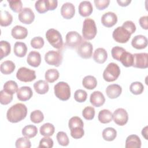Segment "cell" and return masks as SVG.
Listing matches in <instances>:
<instances>
[{"mask_svg": "<svg viewBox=\"0 0 148 148\" xmlns=\"http://www.w3.org/2000/svg\"><path fill=\"white\" fill-rule=\"evenodd\" d=\"M27 114L26 106L21 103L12 105L7 111L6 117L9 121L16 123L25 118Z\"/></svg>", "mask_w": 148, "mask_h": 148, "instance_id": "obj_1", "label": "cell"}, {"mask_svg": "<svg viewBox=\"0 0 148 148\" xmlns=\"http://www.w3.org/2000/svg\"><path fill=\"white\" fill-rule=\"evenodd\" d=\"M97 29L94 20L87 18H86L83 24L82 34L85 39L91 40L96 36Z\"/></svg>", "mask_w": 148, "mask_h": 148, "instance_id": "obj_2", "label": "cell"}, {"mask_svg": "<svg viewBox=\"0 0 148 148\" xmlns=\"http://www.w3.org/2000/svg\"><path fill=\"white\" fill-rule=\"evenodd\" d=\"M46 38L49 43L54 47L57 49H61L63 46V40L60 32L54 29H49L46 32Z\"/></svg>", "mask_w": 148, "mask_h": 148, "instance_id": "obj_3", "label": "cell"}, {"mask_svg": "<svg viewBox=\"0 0 148 148\" xmlns=\"http://www.w3.org/2000/svg\"><path fill=\"white\" fill-rule=\"evenodd\" d=\"M56 97L61 101H66L71 97V88L69 84L64 82L57 83L54 87Z\"/></svg>", "mask_w": 148, "mask_h": 148, "instance_id": "obj_4", "label": "cell"}, {"mask_svg": "<svg viewBox=\"0 0 148 148\" xmlns=\"http://www.w3.org/2000/svg\"><path fill=\"white\" fill-rule=\"evenodd\" d=\"M120 74V69L117 64L109 63L103 72V78L108 82L115 81Z\"/></svg>", "mask_w": 148, "mask_h": 148, "instance_id": "obj_5", "label": "cell"}, {"mask_svg": "<svg viewBox=\"0 0 148 148\" xmlns=\"http://www.w3.org/2000/svg\"><path fill=\"white\" fill-rule=\"evenodd\" d=\"M45 60L49 65L58 67L62 63V56L59 51L50 50L45 54Z\"/></svg>", "mask_w": 148, "mask_h": 148, "instance_id": "obj_6", "label": "cell"}, {"mask_svg": "<svg viewBox=\"0 0 148 148\" xmlns=\"http://www.w3.org/2000/svg\"><path fill=\"white\" fill-rule=\"evenodd\" d=\"M17 78L23 82H30L36 79L35 71L26 67L20 68L16 73Z\"/></svg>", "mask_w": 148, "mask_h": 148, "instance_id": "obj_7", "label": "cell"}, {"mask_svg": "<svg viewBox=\"0 0 148 148\" xmlns=\"http://www.w3.org/2000/svg\"><path fill=\"white\" fill-rule=\"evenodd\" d=\"M65 40L66 46L71 49H75L82 42V37L76 31H70L66 35Z\"/></svg>", "mask_w": 148, "mask_h": 148, "instance_id": "obj_8", "label": "cell"}, {"mask_svg": "<svg viewBox=\"0 0 148 148\" xmlns=\"http://www.w3.org/2000/svg\"><path fill=\"white\" fill-rule=\"evenodd\" d=\"M76 49L77 54L82 58L88 59L91 57L93 47L90 42L83 41L77 46Z\"/></svg>", "mask_w": 148, "mask_h": 148, "instance_id": "obj_9", "label": "cell"}, {"mask_svg": "<svg viewBox=\"0 0 148 148\" xmlns=\"http://www.w3.org/2000/svg\"><path fill=\"white\" fill-rule=\"evenodd\" d=\"M131 34L122 26L118 27L114 29L112 34V36L114 40L116 42L121 43L127 42L131 37Z\"/></svg>", "mask_w": 148, "mask_h": 148, "instance_id": "obj_10", "label": "cell"}, {"mask_svg": "<svg viewBox=\"0 0 148 148\" xmlns=\"http://www.w3.org/2000/svg\"><path fill=\"white\" fill-rule=\"evenodd\" d=\"M148 54L147 53H135L133 54L132 66L140 69H145L148 66Z\"/></svg>", "mask_w": 148, "mask_h": 148, "instance_id": "obj_11", "label": "cell"}, {"mask_svg": "<svg viewBox=\"0 0 148 148\" xmlns=\"http://www.w3.org/2000/svg\"><path fill=\"white\" fill-rule=\"evenodd\" d=\"M112 118L116 124L123 126L128 120V113L123 108H118L113 112Z\"/></svg>", "mask_w": 148, "mask_h": 148, "instance_id": "obj_12", "label": "cell"}, {"mask_svg": "<svg viewBox=\"0 0 148 148\" xmlns=\"http://www.w3.org/2000/svg\"><path fill=\"white\" fill-rule=\"evenodd\" d=\"M18 20L25 24H31L35 19V14L29 8H24L18 15Z\"/></svg>", "mask_w": 148, "mask_h": 148, "instance_id": "obj_13", "label": "cell"}, {"mask_svg": "<svg viewBox=\"0 0 148 148\" xmlns=\"http://www.w3.org/2000/svg\"><path fill=\"white\" fill-rule=\"evenodd\" d=\"M117 21V15L112 12H108L104 13L101 17V23L106 27H112L114 25Z\"/></svg>", "mask_w": 148, "mask_h": 148, "instance_id": "obj_14", "label": "cell"}, {"mask_svg": "<svg viewBox=\"0 0 148 148\" xmlns=\"http://www.w3.org/2000/svg\"><path fill=\"white\" fill-rule=\"evenodd\" d=\"M75 13V8L74 5L71 2L64 3L61 8V14L65 19L72 18Z\"/></svg>", "mask_w": 148, "mask_h": 148, "instance_id": "obj_15", "label": "cell"}, {"mask_svg": "<svg viewBox=\"0 0 148 148\" xmlns=\"http://www.w3.org/2000/svg\"><path fill=\"white\" fill-rule=\"evenodd\" d=\"M90 101L94 106L100 107L104 104L105 98L101 91H95L90 95Z\"/></svg>", "mask_w": 148, "mask_h": 148, "instance_id": "obj_16", "label": "cell"}, {"mask_svg": "<svg viewBox=\"0 0 148 148\" xmlns=\"http://www.w3.org/2000/svg\"><path fill=\"white\" fill-rule=\"evenodd\" d=\"M33 95V92L29 86H23L20 87L17 91V98L21 101L29 100Z\"/></svg>", "mask_w": 148, "mask_h": 148, "instance_id": "obj_17", "label": "cell"}, {"mask_svg": "<svg viewBox=\"0 0 148 148\" xmlns=\"http://www.w3.org/2000/svg\"><path fill=\"white\" fill-rule=\"evenodd\" d=\"M131 45L136 49H143L147 46V39L142 35L135 36L131 41Z\"/></svg>", "mask_w": 148, "mask_h": 148, "instance_id": "obj_18", "label": "cell"}, {"mask_svg": "<svg viewBox=\"0 0 148 148\" xmlns=\"http://www.w3.org/2000/svg\"><path fill=\"white\" fill-rule=\"evenodd\" d=\"M79 13L83 17H87L91 15L93 10V7L91 3L88 1H82L78 8Z\"/></svg>", "mask_w": 148, "mask_h": 148, "instance_id": "obj_19", "label": "cell"}, {"mask_svg": "<svg viewBox=\"0 0 148 148\" xmlns=\"http://www.w3.org/2000/svg\"><path fill=\"white\" fill-rule=\"evenodd\" d=\"M122 92L121 87L117 84L109 85L106 88V94L107 96L111 99H114L119 97Z\"/></svg>", "mask_w": 148, "mask_h": 148, "instance_id": "obj_20", "label": "cell"}, {"mask_svg": "<svg viewBox=\"0 0 148 148\" xmlns=\"http://www.w3.org/2000/svg\"><path fill=\"white\" fill-rule=\"evenodd\" d=\"M11 34L16 39H23L27 36L28 30L24 27L17 25L12 29Z\"/></svg>", "mask_w": 148, "mask_h": 148, "instance_id": "obj_21", "label": "cell"}, {"mask_svg": "<svg viewBox=\"0 0 148 148\" xmlns=\"http://www.w3.org/2000/svg\"><path fill=\"white\" fill-rule=\"evenodd\" d=\"M27 62L28 64L31 66H39L41 62L40 54L36 51H31L27 56Z\"/></svg>", "mask_w": 148, "mask_h": 148, "instance_id": "obj_22", "label": "cell"}, {"mask_svg": "<svg viewBox=\"0 0 148 148\" xmlns=\"http://www.w3.org/2000/svg\"><path fill=\"white\" fill-rule=\"evenodd\" d=\"M108 58V53L103 48L99 47L95 49L93 54L94 60L98 64L104 63Z\"/></svg>", "mask_w": 148, "mask_h": 148, "instance_id": "obj_23", "label": "cell"}, {"mask_svg": "<svg viewBox=\"0 0 148 148\" xmlns=\"http://www.w3.org/2000/svg\"><path fill=\"white\" fill-rule=\"evenodd\" d=\"M141 140L136 135H129L125 140L126 148H140Z\"/></svg>", "mask_w": 148, "mask_h": 148, "instance_id": "obj_24", "label": "cell"}, {"mask_svg": "<svg viewBox=\"0 0 148 148\" xmlns=\"http://www.w3.org/2000/svg\"><path fill=\"white\" fill-rule=\"evenodd\" d=\"M13 51L17 57H23L25 56L27 51V45L24 42H16L14 45Z\"/></svg>", "mask_w": 148, "mask_h": 148, "instance_id": "obj_25", "label": "cell"}, {"mask_svg": "<svg viewBox=\"0 0 148 148\" xmlns=\"http://www.w3.org/2000/svg\"><path fill=\"white\" fill-rule=\"evenodd\" d=\"M34 88L38 94H45L48 92L49 86L46 81L40 80L34 84Z\"/></svg>", "mask_w": 148, "mask_h": 148, "instance_id": "obj_26", "label": "cell"}, {"mask_svg": "<svg viewBox=\"0 0 148 148\" xmlns=\"http://www.w3.org/2000/svg\"><path fill=\"white\" fill-rule=\"evenodd\" d=\"M13 21L12 14L6 10H1L0 12V25L2 27H7L11 24Z\"/></svg>", "mask_w": 148, "mask_h": 148, "instance_id": "obj_27", "label": "cell"}, {"mask_svg": "<svg viewBox=\"0 0 148 148\" xmlns=\"http://www.w3.org/2000/svg\"><path fill=\"white\" fill-rule=\"evenodd\" d=\"M16 65L12 61L7 60L3 61L0 66V71L2 73L5 75H9L12 73L15 69Z\"/></svg>", "mask_w": 148, "mask_h": 148, "instance_id": "obj_28", "label": "cell"}, {"mask_svg": "<svg viewBox=\"0 0 148 148\" xmlns=\"http://www.w3.org/2000/svg\"><path fill=\"white\" fill-rule=\"evenodd\" d=\"M82 84L84 88L88 90H92L96 87L97 80L94 76L88 75L83 79Z\"/></svg>", "mask_w": 148, "mask_h": 148, "instance_id": "obj_29", "label": "cell"}, {"mask_svg": "<svg viewBox=\"0 0 148 148\" xmlns=\"http://www.w3.org/2000/svg\"><path fill=\"white\" fill-rule=\"evenodd\" d=\"M113 114L108 109L101 110L98 113V120L103 124L110 123L112 120Z\"/></svg>", "mask_w": 148, "mask_h": 148, "instance_id": "obj_30", "label": "cell"}, {"mask_svg": "<svg viewBox=\"0 0 148 148\" xmlns=\"http://www.w3.org/2000/svg\"><path fill=\"white\" fill-rule=\"evenodd\" d=\"M39 131L42 135L44 136H50L53 135L55 131V128L52 124L47 123L43 124L40 127Z\"/></svg>", "mask_w": 148, "mask_h": 148, "instance_id": "obj_31", "label": "cell"}, {"mask_svg": "<svg viewBox=\"0 0 148 148\" xmlns=\"http://www.w3.org/2000/svg\"><path fill=\"white\" fill-rule=\"evenodd\" d=\"M37 134L38 129L34 125H27L25 126L22 130L23 135L28 138H34L36 135Z\"/></svg>", "mask_w": 148, "mask_h": 148, "instance_id": "obj_32", "label": "cell"}, {"mask_svg": "<svg viewBox=\"0 0 148 148\" xmlns=\"http://www.w3.org/2000/svg\"><path fill=\"white\" fill-rule=\"evenodd\" d=\"M117 136L116 130L112 127H107L102 131V137L106 141L113 140Z\"/></svg>", "mask_w": 148, "mask_h": 148, "instance_id": "obj_33", "label": "cell"}, {"mask_svg": "<svg viewBox=\"0 0 148 148\" xmlns=\"http://www.w3.org/2000/svg\"><path fill=\"white\" fill-rule=\"evenodd\" d=\"M3 90L7 93L13 95L17 91L18 85L16 82L13 80H9L4 84Z\"/></svg>", "mask_w": 148, "mask_h": 148, "instance_id": "obj_34", "label": "cell"}, {"mask_svg": "<svg viewBox=\"0 0 148 148\" xmlns=\"http://www.w3.org/2000/svg\"><path fill=\"white\" fill-rule=\"evenodd\" d=\"M59 72L56 69H49L45 72V79L49 83H53L59 77Z\"/></svg>", "mask_w": 148, "mask_h": 148, "instance_id": "obj_35", "label": "cell"}, {"mask_svg": "<svg viewBox=\"0 0 148 148\" xmlns=\"http://www.w3.org/2000/svg\"><path fill=\"white\" fill-rule=\"evenodd\" d=\"M120 61L125 67L132 66L133 64V54L125 51L121 56Z\"/></svg>", "mask_w": 148, "mask_h": 148, "instance_id": "obj_36", "label": "cell"}, {"mask_svg": "<svg viewBox=\"0 0 148 148\" xmlns=\"http://www.w3.org/2000/svg\"><path fill=\"white\" fill-rule=\"evenodd\" d=\"M0 50H1V59L8 56L11 51L10 44L5 40L0 42Z\"/></svg>", "mask_w": 148, "mask_h": 148, "instance_id": "obj_37", "label": "cell"}, {"mask_svg": "<svg viewBox=\"0 0 148 148\" xmlns=\"http://www.w3.org/2000/svg\"><path fill=\"white\" fill-rule=\"evenodd\" d=\"M130 90L134 95H139L143 92L144 86L140 82H134L131 84Z\"/></svg>", "mask_w": 148, "mask_h": 148, "instance_id": "obj_38", "label": "cell"}, {"mask_svg": "<svg viewBox=\"0 0 148 148\" xmlns=\"http://www.w3.org/2000/svg\"><path fill=\"white\" fill-rule=\"evenodd\" d=\"M84 124L82 120L77 116H74L71 117L68 122V127L70 130H72L76 127L83 128Z\"/></svg>", "mask_w": 148, "mask_h": 148, "instance_id": "obj_39", "label": "cell"}, {"mask_svg": "<svg viewBox=\"0 0 148 148\" xmlns=\"http://www.w3.org/2000/svg\"><path fill=\"white\" fill-rule=\"evenodd\" d=\"M30 119L31 121L34 123H40L43 120L44 115L40 110H35L31 113Z\"/></svg>", "mask_w": 148, "mask_h": 148, "instance_id": "obj_40", "label": "cell"}, {"mask_svg": "<svg viewBox=\"0 0 148 148\" xmlns=\"http://www.w3.org/2000/svg\"><path fill=\"white\" fill-rule=\"evenodd\" d=\"M17 148H30L31 143L29 139L27 137H21L17 139L15 143Z\"/></svg>", "mask_w": 148, "mask_h": 148, "instance_id": "obj_41", "label": "cell"}, {"mask_svg": "<svg viewBox=\"0 0 148 148\" xmlns=\"http://www.w3.org/2000/svg\"><path fill=\"white\" fill-rule=\"evenodd\" d=\"M57 140L58 143L62 146H66L69 145V140L66 134L63 131H60L57 133Z\"/></svg>", "mask_w": 148, "mask_h": 148, "instance_id": "obj_42", "label": "cell"}, {"mask_svg": "<svg viewBox=\"0 0 148 148\" xmlns=\"http://www.w3.org/2000/svg\"><path fill=\"white\" fill-rule=\"evenodd\" d=\"M10 9L16 13H20L23 9V3L20 0L8 1Z\"/></svg>", "mask_w": 148, "mask_h": 148, "instance_id": "obj_43", "label": "cell"}, {"mask_svg": "<svg viewBox=\"0 0 148 148\" xmlns=\"http://www.w3.org/2000/svg\"><path fill=\"white\" fill-rule=\"evenodd\" d=\"M95 109L92 106H87L82 111V115L83 117L87 120H92L95 116Z\"/></svg>", "mask_w": 148, "mask_h": 148, "instance_id": "obj_44", "label": "cell"}, {"mask_svg": "<svg viewBox=\"0 0 148 148\" xmlns=\"http://www.w3.org/2000/svg\"><path fill=\"white\" fill-rule=\"evenodd\" d=\"M87 92L83 90H77L74 94V98L78 102H84L87 99Z\"/></svg>", "mask_w": 148, "mask_h": 148, "instance_id": "obj_45", "label": "cell"}, {"mask_svg": "<svg viewBox=\"0 0 148 148\" xmlns=\"http://www.w3.org/2000/svg\"><path fill=\"white\" fill-rule=\"evenodd\" d=\"M13 99V95L9 94L3 90L0 91V102L2 105H8Z\"/></svg>", "mask_w": 148, "mask_h": 148, "instance_id": "obj_46", "label": "cell"}, {"mask_svg": "<svg viewBox=\"0 0 148 148\" xmlns=\"http://www.w3.org/2000/svg\"><path fill=\"white\" fill-rule=\"evenodd\" d=\"M125 51L126 50L123 47H121L120 46L113 47L111 51L112 57L114 60H116L120 61V59L121 56Z\"/></svg>", "mask_w": 148, "mask_h": 148, "instance_id": "obj_47", "label": "cell"}, {"mask_svg": "<svg viewBox=\"0 0 148 148\" xmlns=\"http://www.w3.org/2000/svg\"><path fill=\"white\" fill-rule=\"evenodd\" d=\"M36 11L39 13H44L48 11L46 0H38L35 3Z\"/></svg>", "mask_w": 148, "mask_h": 148, "instance_id": "obj_48", "label": "cell"}, {"mask_svg": "<svg viewBox=\"0 0 148 148\" xmlns=\"http://www.w3.org/2000/svg\"><path fill=\"white\" fill-rule=\"evenodd\" d=\"M44 44V40L40 36L34 37L31 40V46L34 49H41L43 46Z\"/></svg>", "mask_w": 148, "mask_h": 148, "instance_id": "obj_49", "label": "cell"}, {"mask_svg": "<svg viewBox=\"0 0 148 148\" xmlns=\"http://www.w3.org/2000/svg\"><path fill=\"white\" fill-rule=\"evenodd\" d=\"M53 140L49 136H45L41 139L39 142L38 147H48L51 148L53 146Z\"/></svg>", "mask_w": 148, "mask_h": 148, "instance_id": "obj_50", "label": "cell"}, {"mask_svg": "<svg viewBox=\"0 0 148 148\" xmlns=\"http://www.w3.org/2000/svg\"><path fill=\"white\" fill-rule=\"evenodd\" d=\"M84 134L83 128L76 127L71 130V135L74 139L81 138Z\"/></svg>", "mask_w": 148, "mask_h": 148, "instance_id": "obj_51", "label": "cell"}, {"mask_svg": "<svg viewBox=\"0 0 148 148\" xmlns=\"http://www.w3.org/2000/svg\"><path fill=\"white\" fill-rule=\"evenodd\" d=\"M122 27L124 28L127 31H128L131 34V35L134 34L136 31V26L135 24L132 21H130V20L125 21L123 24Z\"/></svg>", "mask_w": 148, "mask_h": 148, "instance_id": "obj_52", "label": "cell"}, {"mask_svg": "<svg viewBox=\"0 0 148 148\" xmlns=\"http://www.w3.org/2000/svg\"><path fill=\"white\" fill-rule=\"evenodd\" d=\"M94 2L98 10H103L109 6L110 0H95Z\"/></svg>", "mask_w": 148, "mask_h": 148, "instance_id": "obj_53", "label": "cell"}, {"mask_svg": "<svg viewBox=\"0 0 148 148\" xmlns=\"http://www.w3.org/2000/svg\"><path fill=\"white\" fill-rule=\"evenodd\" d=\"M46 2L48 10H54L57 7V0H46Z\"/></svg>", "mask_w": 148, "mask_h": 148, "instance_id": "obj_54", "label": "cell"}, {"mask_svg": "<svg viewBox=\"0 0 148 148\" xmlns=\"http://www.w3.org/2000/svg\"><path fill=\"white\" fill-rule=\"evenodd\" d=\"M147 18H148L147 16H142L141 17H140V18L139 20V24L143 29H148Z\"/></svg>", "mask_w": 148, "mask_h": 148, "instance_id": "obj_55", "label": "cell"}, {"mask_svg": "<svg viewBox=\"0 0 148 148\" xmlns=\"http://www.w3.org/2000/svg\"><path fill=\"white\" fill-rule=\"evenodd\" d=\"M131 0H117V2L121 6H127L131 3Z\"/></svg>", "mask_w": 148, "mask_h": 148, "instance_id": "obj_56", "label": "cell"}, {"mask_svg": "<svg viewBox=\"0 0 148 148\" xmlns=\"http://www.w3.org/2000/svg\"><path fill=\"white\" fill-rule=\"evenodd\" d=\"M148 134L147 133V126H146L142 130V135L145 138V139L146 140L148 139V137H147L148 134Z\"/></svg>", "mask_w": 148, "mask_h": 148, "instance_id": "obj_57", "label": "cell"}]
</instances>
